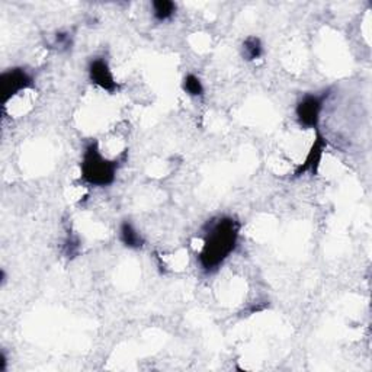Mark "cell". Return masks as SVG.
Masks as SVG:
<instances>
[{
	"mask_svg": "<svg viewBox=\"0 0 372 372\" xmlns=\"http://www.w3.org/2000/svg\"><path fill=\"white\" fill-rule=\"evenodd\" d=\"M242 224L236 217L220 215L211 218L203 227V246L196 255V264L207 274H215L238 246Z\"/></svg>",
	"mask_w": 372,
	"mask_h": 372,
	"instance_id": "1",
	"label": "cell"
},
{
	"mask_svg": "<svg viewBox=\"0 0 372 372\" xmlns=\"http://www.w3.org/2000/svg\"><path fill=\"white\" fill-rule=\"evenodd\" d=\"M124 158L108 159L98 140L87 141L82 151L80 182L92 188H108L115 179Z\"/></svg>",
	"mask_w": 372,
	"mask_h": 372,
	"instance_id": "2",
	"label": "cell"
},
{
	"mask_svg": "<svg viewBox=\"0 0 372 372\" xmlns=\"http://www.w3.org/2000/svg\"><path fill=\"white\" fill-rule=\"evenodd\" d=\"M332 89L304 94L295 103L294 115L302 129H319L326 102L329 101Z\"/></svg>",
	"mask_w": 372,
	"mask_h": 372,
	"instance_id": "3",
	"label": "cell"
},
{
	"mask_svg": "<svg viewBox=\"0 0 372 372\" xmlns=\"http://www.w3.org/2000/svg\"><path fill=\"white\" fill-rule=\"evenodd\" d=\"M31 89H35V77L22 65H15L0 75V94H2L4 108H6L13 98Z\"/></svg>",
	"mask_w": 372,
	"mask_h": 372,
	"instance_id": "4",
	"label": "cell"
},
{
	"mask_svg": "<svg viewBox=\"0 0 372 372\" xmlns=\"http://www.w3.org/2000/svg\"><path fill=\"white\" fill-rule=\"evenodd\" d=\"M87 77L89 82L99 87L101 91L114 95L121 91V84L117 82V77L109 65V61L103 56L92 57L87 63Z\"/></svg>",
	"mask_w": 372,
	"mask_h": 372,
	"instance_id": "5",
	"label": "cell"
},
{
	"mask_svg": "<svg viewBox=\"0 0 372 372\" xmlns=\"http://www.w3.org/2000/svg\"><path fill=\"white\" fill-rule=\"evenodd\" d=\"M326 147H327V140L323 137V134L317 129L316 131V139H314L312 147L309 148L307 156H305V159L297 166V169L294 172V178L295 179L302 178V177H305V174H316L317 173V170H319V167L321 165L323 156H324Z\"/></svg>",
	"mask_w": 372,
	"mask_h": 372,
	"instance_id": "6",
	"label": "cell"
},
{
	"mask_svg": "<svg viewBox=\"0 0 372 372\" xmlns=\"http://www.w3.org/2000/svg\"><path fill=\"white\" fill-rule=\"evenodd\" d=\"M118 238L124 248L129 250H141L146 246V238L134 223L125 218L118 226Z\"/></svg>",
	"mask_w": 372,
	"mask_h": 372,
	"instance_id": "7",
	"label": "cell"
},
{
	"mask_svg": "<svg viewBox=\"0 0 372 372\" xmlns=\"http://www.w3.org/2000/svg\"><path fill=\"white\" fill-rule=\"evenodd\" d=\"M151 18L156 24H165L174 18L178 12V5L172 0H153L150 4Z\"/></svg>",
	"mask_w": 372,
	"mask_h": 372,
	"instance_id": "8",
	"label": "cell"
},
{
	"mask_svg": "<svg viewBox=\"0 0 372 372\" xmlns=\"http://www.w3.org/2000/svg\"><path fill=\"white\" fill-rule=\"evenodd\" d=\"M240 54L245 61L253 63L260 60L265 56V46L264 41H262L257 35H249L243 39L242 47H240Z\"/></svg>",
	"mask_w": 372,
	"mask_h": 372,
	"instance_id": "9",
	"label": "cell"
},
{
	"mask_svg": "<svg viewBox=\"0 0 372 372\" xmlns=\"http://www.w3.org/2000/svg\"><path fill=\"white\" fill-rule=\"evenodd\" d=\"M75 46V34L70 30H60L56 31L51 41L50 47L57 53H69Z\"/></svg>",
	"mask_w": 372,
	"mask_h": 372,
	"instance_id": "10",
	"label": "cell"
},
{
	"mask_svg": "<svg viewBox=\"0 0 372 372\" xmlns=\"http://www.w3.org/2000/svg\"><path fill=\"white\" fill-rule=\"evenodd\" d=\"M182 91L191 98H203L205 95V86L198 75L186 73L182 79Z\"/></svg>",
	"mask_w": 372,
	"mask_h": 372,
	"instance_id": "11",
	"label": "cell"
},
{
	"mask_svg": "<svg viewBox=\"0 0 372 372\" xmlns=\"http://www.w3.org/2000/svg\"><path fill=\"white\" fill-rule=\"evenodd\" d=\"M80 249H82V242H80L79 236L69 233L68 237H65V240H64V245H63L64 256L68 259H75L79 256Z\"/></svg>",
	"mask_w": 372,
	"mask_h": 372,
	"instance_id": "12",
	"label": "cell"
},
{
	"mask_svg": "<svg viewBox=\"0 0 372 372\" xmlns=\"http://www.w3.org/2000/svg\"><path fill=\"white\" fill-rule=\"evenodd\" d=\"M8 365H9V361H8V355L5 351L0 352V372H6L8 371Z\"/></svg>",
	"mask_w": 372,
	"mask_h": 372,
	"instance_id": "13",
	"label": "cell"
}]
</instances>
